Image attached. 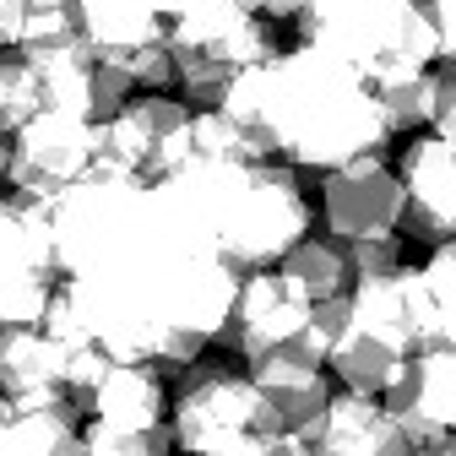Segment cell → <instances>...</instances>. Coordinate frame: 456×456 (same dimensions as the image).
<instances>
[{
    "label": "cell",
    "mask_w": 456,
    "mask_h": 456,
    "mask_svg": "<svg viewBox=\"0 0 456 456\" xmlns=\"http://www.w3.org/2000/svg\"><path fill=\"white\" fill-rule=\"evenodd\" d=\"M212 109L256 136L272 158H294L299 180L331 175L354 158H380L396 136L370 77L315 44L289 54L277 49L272 61L245 66Z\"/></svg>",
    "instance_id": "1"
},
{
    "label": "cell",
    "mask_w": 456,
    "mask_h": 456,
    "mask_svg": "<svg viewBox=\"0 0 456 456\" xmlns=\"http://www.w3.org/2000/svg\"><path fill=\"white\" fill-rule=\"evenodd\" d=\"M175 180L196 196L201 217L212 223L223 261L245 272H266L282 261L294 240L310 234V201L299 168L261 158V163H185Z\"/></svg>",
    "instance_id": "2"
},
{
    "label": "cell",
    "mask_w": 456,
    "mask_h": 456,
    "mask_svg": "<svg viewBox=\"0 0 456 456\" xmlns=\"http://www.w3.org/2000/svg\"><path fill=\"white\" fill-rule=\"evenodd\" d=\"M294 22L305 44L359 66L370 82L391 71H424L440 61L424 0H305Z\"/></svg>",
    "instance_id": "3"
},
{
    "label": "cell",
    "mask_w": 456,
    "mask_h": 456,
    "mask_svg": "<svg viewBox=\"0 0 456 456\" xmlns=\"http://www.w3.org/2000/svg\"><path fill=\"white\" fill-rule=\"evenodd\" d=\"M163 44H168V54H175V82L201 109H212L223 98V87L234 82L245 66L277 54L272 22L245 12L240 0H207V6H196V12L168 17Z\"/></svg>",
    "instance_id": "4"
},
{
    "label": "cell",
    "mask_w": 456,
    "mask_h": 456,
    "mask_svg": "<svg viewBox=\"0 0 456 456\" xmlns=\"http://www.w3.org/2000/svg\"><path fill=\"white\" fill-rule=\"evenodd\" d=\"M168 435L180 451L201 456L240 435H266V403L250 375L234 364H180V386L168 396Z\"/></svg>",
    "instance_id": "5"
},
{
    "label": "cell",
    "mask_w": 456,
    "mask_h": 456,
    "mask_svg": "<svg viewBox=\"0 0 456 456\" xmlns=\"http://www.w3.org/2000/svg\"><path fill=\"white\" fill-rule=\"evenodd\" d=\"M54 282H61V261H54L49 201L12 191L0 201V321L38 326Z\"/></svg>",
    "instance_id": "6"
},
{
    "label": "cell",
    "mask_w": 456,
    "mask_h": 456,
    "mask_svg": "<svg viewBox=\"0 0 456 456\" xmlns=\"http://www.w3.org/2000/svg\"><path fill=\"white\" fill-rule=\"evenodd\" d=\"M93 163H98V120H82V114H66V109H38L33 120H22L12 131L6 185L22 196L54 201Z\"/></svg>",
    "instance_id": "7"
},
{
    "label": "cell",
    "mask_w": 456,
    "mask_h": 456,
    "mask_svg": "<svg viewBox=\"0 0 456 456\" xmlns=\"http://www.w3.org/2000/svg\"><path fill=\"white\" fill-rule=\"evenodd\" d=\"M185 131H191V103H175L163 93L126 98L109 120H98V163L142 180H163L185 163Z\"/></svg>",
    "instance_id": "8"
},
{
    "label": "cell",
    "mask_w": 456,
    "mask_h": 456,
    "mask_svg": "<svg viewBox=\"0 0 456 456\" xmlns=\"http://www.w3.org/2000/svg\"><path fill=\"white\" fill-rule=\"evenodd\" d=\"M310 326V299L294 289L282 272H245L234 299H228V315L217 321L212 342L223 354H240L245 364H256L261 354H272L277 342H289L294 331Z\"/></svg>",
    "instance_id": "9"
},
{
    "label": "cell",
    "mask_w": 456,
    "mask_h": 456,
    "mask_svg": "<svg viewBox=\"0 0 456 456\" xmlns=\"http://www.w3.org/2000/svg\"><path fill=\"white\" fill-rule=\"evenodd\" d=\"M326 185V234L331 240H364V234H396L403 228V180L380 158H354L321 175Z\"/></svg>",
    "instance_id": "10"
},
{
    "label": "cell",
    "mask_w": 456,
    "mask_h": 456,
    "mask_svg": "<svg viewBox=\"0 0 456 456\" xmlns=\"http://www.w3.org/2000/svg\"><path fill=\"white\" fill-rule=\"evenodd\" d=\"M403 228L424 245L456 240V142L451 136H419L403 163Z\"/></svg>",
    "instance_id": "11"
},
{
    "label": "cell",
    "mask_w": 456,
    "mask_h": 456,
    "mask_svg": "<svg viewBox=\"0 0 456 456\" xmlns=\"http://www.w3.org/2000/svg\"><path fill=\"white\" fill-rule=\"evenodd\" d=\"M299 440L315 456H413L403 429L391 424V413L380 408V396H370V391L326 396L321 413L299 429Z\"/></svg>",
    "instance_id": "12"
},
{
    "label": "cell",
    "mask_w": 456,
    "mask_h": 456,
    "mask_svg": "<svg viewBox=\"0 0 456 456\" xmlns=\"http://www.w3.org/2000/svg\"><path fill=\"white\" fill-rule=\"evenodd\" d=\"M0 396H12L17 408L71 403L66 396V348L38 326H12L6 342H0Z\"/></svg>",
    "instance_id": "13"
},
{
    "label": "cell",
    "mask_w": 456,
    "mask_h": 456,
    "mask_svg": "<svg viewBox=\"0 0 456 456\" xmlns=\"http://www.w3.org/2000/svg\"><path fill=\"white\" fill-rule=\"evenodd\" d=\"M109 429H158L168 419V391L152 364H109L87 391V408Z\"/></svg>",
    "instance_id": "14"
},
{
    "label": "cell",
    "mask_w": 456,
    "mask_h": 456,
    "mask_svg": "<svg viewBox=\"0 0 456 456\" xmlns=\"http://www.w3.org/2000/svg\"><path fill=\"white\" fill-rule=\"evenodd\" d=\"M71 12L98 61H126L131 49L163 38V12L152 0H71Z\"/></svg>",
    "instance_id": "15"
},
{
    "label": "cell",
    "mask_w": 456,
    "mask_h": 456,
    "mask_svg": "<svg viewBox=\"0 0 456 456\" xmlns=\"http://www.w3.org/2000/svg\"><path fill=\"white\" fill-rule=\"evenodd\" d=\"M326 364H331V375L348 386V391H370V396H380L396 375H403V354H391L386 342H375V337H364V331H354L348 321H342V331L326 342Z\"/></svg>",
    "instance_id": "16"
},
{
    "label": "cell",
    "mask_w": 456,
    "mask_h": 456,
    "mask_svg": "<svg viewBox=\"0 0 456 456\" xmlns=\"http://www.w3.org/2000/svg\"><path fill=\"white\" fill-rule=\"evenodd\" d=\"M277 272L294 282V289L315 305V299H331V294H348L354 289V272H348V256H342V240H294L289 250H282Z\"/></svg>",
    "instance_id": "17"
},
{
    "label": "cell",
    "mask_w": 456,
    "mask_h": 456,
    "mask_svg": "<svg viewBox=\"0 0 456 456\" xmlns=\"http://www.w3.org/2000/svg\"><path fill=\"white\" fill-rule=\"evenodd\" d=\"M375 98H380V114L391 131H408V126H429L435 114V71H391V77H375L370 82Z\"/></svg>",
    "instance_id": "18"
},
{
    "label": "cell",
    "mask_w": 456,
    "mask_h": 456,
    "mask_svg": "<svg viewBox=\"0 0 456 456\" xmlns=\"http://www.w3.org/2000/svg\"><path fill=\"white\" fill-rule=\"evenodd\" d=\"M408 375H413L419 408L456 435V348H424L419 359H408Z\"/></svg>",
    "instance_id": "19"
},
{
    "label": "cell",
    "mask_w": 456,
    "mask_h": 456,
    "mask_svg": "<svg viewBox=\"0 0 456 456\" xmlns=\"http://www.w3.org/2000/svg\"><path fill=\"white\" fill-rule=\"evenodd\" d=\"M38 114V82L22 54H0V136H12L22 120Z\"/></svg>",
    "instance_id": "20"
},
{
    "label": "cell",
    "mask_w": 456,
    "mask_h": 456,
    "mask_svg": "<svg viewBox=\"0 0 456 456\" xmlns=\"http://www.w3.org/2000/svg\"><path fill=\"white\" fill-rule=\"evenodd\" d=\"M342 256H348L354 282L359 277H380L391 266H403V234H364V240H342Z\"/></svg>",
    "instance_id": "21"
},
{
    "label": "cell",
    "mask_w": 456,
    "mask_h": 456,
    "mask_svg": "<svg viewBox=\"0 0 456 456\" xmlns=\"http://www.w3.org/2000/svg\"><path fill=\"white\" fill-rule=\"evenodd\" d=\"M131 71L114 66V61H93V77H87V120H109L114 109L131 98Z\"/></svg>",
    "instance_id": "22"
},
{
    "label": "cell",
    "mask_w": 456,
    "mask_h": 456,
    "mask_svg": "<svg viewBox=\"0 0 456 456\" xmlns=\"http://www.w3.org/2000/svg\"><path fill=\"white\" fill-rule=\"evenodd\" d=\"M114 66H126V71H131V82H142V87H152V93L175 82V54H168V44H163V38H152V44L131 49L126 61H114Z\"/></svg>",
    "instance_id": "23"
},
{
    "label": "cell",
    "mask_w": 456,
    "mask_h": 456,
    "mask_svg": "<svg viewBox=\"0 0 456 456\" xmlns=\"http://www.w3.org/2000/svg\"><path fill=\"white\" fill-rule=\"evenodd\" d=\"M451 71H435V114H429V126L435 136H451L456 142V61H445Z\"/></svg>",
    "instance_id": "24"
},
{
    "label": "cell",
    "mask_w": 456,
    "mask_h": 456,
    "mask_svg": "<svg viewBox=\"0 0 456 456\" xmlns=\"http://www.w3.org/2000/svg\"><path fill=\"white\" fill-rule=\"evenodd\" d=\"M429 22H435V44H440V61H456V0H424Z\"/></svg>",
    "instance_id": "25"
},
{
    "label": "cell",
    "mask_w": 456,
    "mask_h": 456,
    "mask_svg": "<svg viewBox=\"0 0 456 456\" xmlns=\"http://www.w3.org/2000/svg\"><path fill=\"white\" fill-rule=\"evenodd\" d=\"M22 38V0H0V49H17Z\"/></svg>",
    "instance_id": "26"
},
{
    "label": "cell",
    "mask_w": 456,
    "mask_h": 456,
    "mask_svg": "<svg viewBox=\"0 0 456 456\" xmlns=\"http://www.w3.org/2000/svg\"><path fill=\"white\" fill-rule=\"evenodd\" d=\"M245 12H256V17H266V22H277V17H294L305 0H240Z\"/></svg>",
    "instance_id": "27"
},
{
    "label": "cell",
    "mask_w": 456,
    "mask_h": 456,
    "mask_svg": "<svg viewBox=\"0 0 456 456\" xmlns=\"http://www.w3.org/2000/svg\"><path fill=\"white\" fill-rule=\"evenodd\" d=\"M266 451V435H240V440H228L217 451H201V456H261Z\"/></svg>",
    "instance_id": "28"
},
{
    "label": "cell",
    "mask_w": 456,
    "mask_h": 456,
    "mask_svg": "<svg viewBox=\"0 0 456 456\" xmlns=\"http://www.w3.org/2000/svg\"><path fill=\"white\" fill-rule=\"evenodd\" d=\"M152 6L163 12V22L168 17H180V12H196V6H207V0H152Z\"/></svg>",
    "instance_id": "29"
},
{
    "label": "cell",
    "mask_w": 456,
    "mask_h": 456,
    "mask_svg": "<svg viewBox=\"0 0 456 456\" xmlns=\"http://www.w3.org/2000/svg\"><path fill=\"white\" fill-rule=\"evenodd\" d=\"M6 168H12V136H0V185H6Z\"/></svg>",
    "instance_id": "30"
},
{
    "label": "cell",
    "mask_w": 456,
    "mask_h": 456,
    "mask_svg": "<svg viewBox=\"0 0 456 456\" xmlns=\"http://www.w3.org/2000/svg\"><path fill=\"white\" fill-rule=\"evenodd\" d=\"M429 456H456V435H451V440H445L440 451H429Z\"/></svg>",
    "instance_id": "31"
}]
</instances>
